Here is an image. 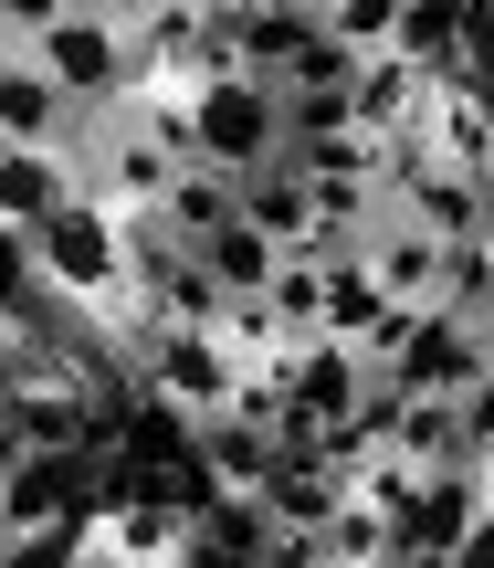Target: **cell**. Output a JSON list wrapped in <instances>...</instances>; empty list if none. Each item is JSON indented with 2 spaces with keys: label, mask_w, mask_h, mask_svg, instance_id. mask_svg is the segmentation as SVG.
<instances>
[{
  "label": "cell",
  "mask_w": 494,
  "mask_h": 568,
  "mask_svg": "<svg viewBox=\"0 0 494 568\" xmlns=\"http://www.w3.org/2000/svg\"><path fill=\"white\" fill-rule=\"evenodd\" d=\"M32 243H42V284H53L63 305H95V316H126V326H137V253H126V211H105L95 190H74L53 222H32Z\"/></svg>",
  "instance_id": "obj_1"
},
{
  "label": "cell",
  "mask_w": 494,
  "mask_h": 568,
  "mask_svg": "<svg viewBox=\"0 0 494 568\" xmlns=\"http://www.w3.org/2000/svg\"><path fill=\"white\" fill-rule=\"evenodd\" d=\"M32 53L53 63V84L84 105V116H116V105H137V84H147L137 21H126V11H105V0H74L53 32H32Z\"/></svg>",
  "instance_id": "obj_2"
},
{
  "label": "cell",
  "mask_w": 494,
  "mask_h": 568,
  "mask_svg": "<svg viewBox=\"0 0 494 568\" xmlns=\"http://www.w3.org/2000/svg\"><path fill=\"white\" fill-rule=\"evenodd\" d=\"M126 358H137V379L158 389V400H179L189 422H200V410H231L243 400V368H253L222 326H189V316H137L126 326Z\"/></svg>",
  "instance_id": "obj_3"
},
{
  "label": "cell",
  "mask_w": 494,
  "mask_h": 568,
  "mask_svg": "<svg viewBox=\"0 0 494 568\" xmlns=\"http://www.w3.org/2000/svg\"><path fill=\"white\" fill-rule=\"evenodd\" d=\"M74 169H84V190H95L105 211H158V201H168V180L189 169V148L168 138L147 105H116V116H84Z\"/></svg>",
  "instance_id": "obj_4"
},
{
  "label": "cell",
  "mask_w": 494,
  "mask_h": 568,
  "mask_svg": "<svg viewBox=\"0 0 494 568\" xmlns=\"http://www.w3.org/2000/svg\"><path fill=\"white\" fill-rule=\"evenodd\" d=\"M189 148L222 159V169L285 159V74H253V63L200 74V84H189Z\"/></svg>",
  "instance_id": "obj_5"
},
{
  "label": "cell",
  "mask_w": 494,
  "mask_h": 568,
  "mask_svg": "<svg viewBox=\"0 0 494 568\" xmlns=\"http://www.w3.org/2000/svg\"><path fill=\"white\" fill-rule=\"evenodd\" d=\"M95 506V453L84 443H21L11 474H0V527H11V558H32L53 527Z\"/></svg>",
  "instance_id": "obj_6"
},
{
  "label": "cell",
  "mask_w": 494,
  "mask_h": 568,
  "mask_svg": "<svg viewBox=\"0 0 494 568\" xmlns=\"http://www.w3.org/2000/svg\"><path fill=\"white\" fill-rule=\"evenodd\" d=\"M494 506V474L474 453H453V464L421 474V495L400 506V568H463V537H474V516Z\"/></svg>",
  "instance_id": "obj_7"
},
{
  "label": "cell",
  "mask_w": 494,
  "mask_h": 568,
  "mask_svg": "<svg viewBox=\"0 0 494 568\" xmlns=\"http://www.w3.org/2000/svg\"><path fill=\"white\" fill-rule=\"evenodd\" d=\"M0 138H32V148H74L84 138V105L53 84V63H42L32 42L0 53Z\"/></svg>",
  "instance_id": "obj_8"
},
{
  "label": "cell",
  "mask_w": 494,
  "mask_h": 568,
  "mask_svg": "<svg viewBox=\"0 0 494 568\" xmlns=\"http://www.w3.org/2000/svg\"><path fill=\"white\" fill-rule=\"evenodd\" d=\"M189 453L210 464V485H243V495H253L274 464H285V432H274L264 410L231 400V410H200V422H189Z\"/></svg>",
  "instance_id": "obj_9"
},
{
  "label": "cell",
  "mask_w": 494,
  "mask_h": 568,
  "mask_svg": "<svg viewBox=\"0 0 494 568\" xmlns=\"http://www.w3.org/2000/svg\"><path fill=\"white\" fill-rule=\"evenodd\" d=\"M84 190L74 148H32V138H0V222H53L63 201Z\"/></svg>",
  "instance_id": "obj_10"
},
{
  "label": "cell",
  "mask_w": 494,
  "mask_h": 568,
  "mask_svg": "<svg viewBox=\"0 0 494 568\" xmlns=\"http://www.w3.org/2000/svg\"><path fill=\"white\" fill-rule=\"evenodd\" d=\"M369 264H379V284H390L400 305H432V295H442V264H453V243H442V232H421L411 211H390V222L369 232Z\"/></svg>",
  "instance_id": "obj_11"
},
{
  "label": "cell",
  "mask_w": 494,
  "mask_h": 568,
  "mask_svg": "<svg viewBox=\"0 0 494 568\" xmlns=\"http://www.w3.org/2000/svg\"><path fill=\"white\" fill-rule=\"evenodd\" d=\"M316 568H400V516L369 495H337V516L316 527Z\"/></svg>",
  "instance_id": "obj_12"
},
{
  "label": "cell",
  "mask_w": 494,
  "mask_h": 568,
  "mask_svg": "<svg viewBox=\"0 0 494 568\" xmlns=\"http://www.w3.org/2000/svg\"><path fill=\"white\" fill-rule=\"evenodd\" d=\"M253 495L274 506V527H285V537H316V527L337 516V495H348V474H337V464H295V453H285Z\"/></svg>",
  "instance_id": "obj_13"
},
{
  "label": "cell",
  "mask_w": 494,
  "mask_h": 568,
  "mask_svg": "<svg viewBox=\"0 0 494 568\" xmlns=\"http://www.w3.org/2000/svg\"><path fill=\"white\" fill-rule=\"evenodd\" d=\"M200 558H285L274 506H264V495H243V485H222V495L200 506Z\"/></svg>",
  "instance_id": "obj_14"
},
{
  "label": "cell",
  "mask_w": 494,
  "mask_h": 568,
  "mask_svg": "<svg viewBox=\"0 0 494 568\" xmlns=\"http://www.w3.org/2000/svg\"><path fill=\"white\" fill-rule=\"evenodd\" d=\"M243 211L274 232V243H306L316 232V180L295 159H264V169H243Z\"/></svg>",
  "instance_id": "obj_15"
},
{
  "label": "cell",
  "mask_w": 494,
  "mask_h": 568,
  "mask_svg": "<svg viewBox=\"0 0 494 568\" xmlns=\"http://www.w3.org/2000/svg\"><path fill=\"white\" fill-rule=\"evenodd\" d=\"M200 264L231 284V295H253V284H274V264H285V243H274L253 211H231V222H210L200 232Z\"/></svg>",
  "instance_id": "obj_16"
},
{
  "label": "cell",
  "mask_w": 494,
  "mask_h": 568,
  "mask_svg": "<svg viewBox=\"0 0 494 568\" xmlns=\"http://www.w3.org/2000/svg\"><path fill=\"white\" fill-rule=\"evenodd\" d=\"M390 305H400V295L379 284V264H369V253H337V264H327V326H337V337H369Z\"/></svg>",
  "instance_id": "obj_17"
},
{
  "label": "cell",
  "mask_w": 494,
  "mask_h": 568,
  "mask_svg": "<svg viewBox=\"0 0 494 568\" xmlns=\"http://www.w3.org/2000/svg\"><path fill=\"white\" fill-rule=\"evenodd\" d=\"M53 305V284H42V243H32V222H0V316H42Z\"/></svg>",
  "instance_id": "obj_18"
},
{
  "label": "cell",
  "mask_w": 494,
  "mask_h": 568,
  "mask_svg": "<svg viewBox=\"0 0 494 568\" xmlns=\"http://www.w3.org/2000/svg\"><path fill=\"white\" fill-rule=\"evenodd\" d=\"M264 295H274V316H285V326H327V264H316V253L285 243V264H274Z\"/></svg>",
  "instance_id": "obj_19"
},
{
  "label": "cell",
  "mask_w": 494,
  "mask_h": 568,
  "mask_svg": "<svg viewBox=\"0 0 494 568\" xmlns=\"http://www.w3.org/2000/svg\"><path fill=\"white\" fill-rule=\"evenodd\" d=\"M400 11H411V0H327V32L358 42V53H379V42H400Z\"/></svg>",
  "instance_id": "obj_20"
},
{
  "label": "cell",
  "mask_w": 494,
  "mask_h": 568,
  "mask_svg": "<svg viewBox=\"0 0 494 568\" xmlns=\"http://www.w3.org/2000/svg\"><path fill=\"white\" fill-rule=\"evenodd\" d=\"M453 410H463V453H474V464H494V368L453 389Z\"/></svg>",
  "instance_id": "obj_21"
},
{
  "label": "cell",
  "mask_w": 494,
  "mask_h": 568,
  "mask_svg": "<svg viewBox=\"0 0 494 568\" xmlns=\"http://www.w3.org/2000/svg\"><path fill=\"white\" fill-rule=\"evenodd\" d=\"M63 11H74V0H0V21H11V42H32V32H53Z\"/></svg>",
  "instance_id": "obj_22"
},
{
  "label": "cell",
  "mask_w": 494,
  "mask_h": 568,
  "mask_svg": "<svg viewBox=\"0 0 494 568\" xmlns=\"http://www.w3.org/2000/svg\"><path fill=\"white\" fill-rule=\"evenodd\" d=\"M463 568H494V506L474 516V537H463Z\"/></svg>",
  "instance_id": "obj_23"
},
{
  "label": "cell",
  "mask_w": 494,
  "mask_h": 568,
  "mask_svg": "<svg viewBox=\"0 0 494 568\" xmlns=\"http://www.w3.org/2000/svg\"><path fill=\"white\" fill-rule=\"evenodd\" d=\"M11 453H21V432H11V422H0V474H11Z\"/></svg>",
  "instance_id": "obj_24"
},
{
  "label": "cell",
  "mask_w": 494,
  "mask_h": 568,
  "mask_svg": "<svg viewBox=\"0 0 494 568\" xmlns=\"http://www.w3.org/2000/svg\"><path fill=\"white\" fill-rule=\"evenodd\" d=\"M484 232H494V159H484Z\"/></svg>",
  "instance_id": "obj_25"
},
{
  "label": "cell",
  "mask_w": 494,
  "mask_h": 568,
  "mask_svg": "<svg viewBox=\"0 0 494 568\" xmlns=\"http://www.w3.org/2000/svg\"><path fill=\"white\" fill-rule=\"evenodd\" d=\"M484 358H494V316H484Z\"/></svg>",
  "instance_id": "obj_26"
},
{
  "label": "cell",
  "mask_w": 494,
  "mask_h": 568,
  "mask_svg": "<svg viewBox=\"0 0 494 568\" xmlns=\"http://www.w3.org/2000/svg\"><path fill=\"white\" fill-rule=\"evenodd\" d=\"M0 53H11V42H0Z\"/></svg>",
  "instance_id": "obj_27"
}]
</instances>
